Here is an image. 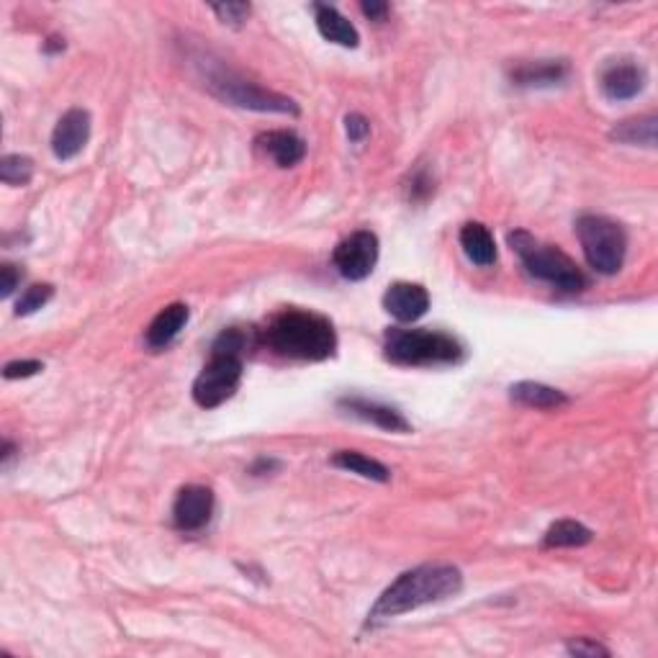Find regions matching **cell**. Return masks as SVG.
Wrapping results in <instances>:
<instances>
[{"instance_id":"2","label":"cell","mask_w":658,"mask_h":658,"mask_svg":"<svg viewBox=\"0 0 658 658\" xmlns=\"http://www.w3.org/2000/svg\"><path fill=\"white\" fill-rule=\"evenodd\" d=\"M263 340L276 353L299 360H327L335 353L337 335L327 317L306 309H286L270 319Z\"/></svg>"},{"instance_id":"10","label":"cell","mask_w":658,"mask_h":658,"mask_svg":"<svg viewBox=\"0 0 658 658\" xmlns=\"http://www.w3.org/2000/svg\"><path fill=\"white\" fill-rule=\"evenodd\" d=\"M90 139V114L85 108H70L52 132V152L57 160H72L85 150Z\"/></svg>"},{"instance_id":"27","label":"cell","mask_w":658,"mask_h":658,"mask_svg":"<svg viewBox=\"0 0 658 658\" xmlns=\"http://www.w3.org/2000/svg\"><path fill=\"white\" fill-rule=\"evenodd\" d=\"M409 198L412 201H425L427 196H430L432 191H435V186H432V178L430 173H427L425 168H417L412 175H409Z\"/></svg>"},{"instance_id":"14","label":"cell","mask_w":658,"mask_h":658,"mask_svg":"<svg viewBox=\"0 0 658 658\" xmlns=\"http://www.w3.org/2000/svg\"><path fill=\"white\" fill-rule=\"evenodd\" d=\"M258 147L265 152L268 157L281 165V168H294L304 160L306 155V144L299 134L294 132H265L258 137Z\"/></svg>"},{"instance_id":"24","label":"cell","mask_w":658,"mask_h":658,"mask_svg":"<svg viewBox=\"0 0 658 658\" xmlns=\"http://www.w3.org/2000/svg\"><path fill=\"white\" fill-rule=\"evenodd\" d=\"M54 296V288L49 283H36L24 291V296L16 301V314L18 317H29V314L39 312L42 306L49 304V299Z\"/></svg>"},{"instance_id":"9","label":"cell","mask_w":658,"mask_h":658,"mask_svg":"<svg viewBox=\"0 0 658 658\" xmlns=\"http://www.w3.org/2000/svg\"><path fill=\"white\" fill-rule=\"evenodd\" d=\"M211 515H214V491L198 484L183 486L178 491L173 504V520L178 530L196 533V530L209 525Z\"/></svg>"},{"instance_id":"29","label":"cell","mask_w":658,"mask_h":658,"mask_svg":"<svg viewBox=\"0 0 658 658\" xmlns=\"http://www.w3.org/2000/svg\"><path fill=\"white\" fill-rule=\"evenodd\" d=\"M39 371H44V365L39 363V360H13V363H8L6 368H3V376H6L8 381H13V378L36 376Z\"/></svg>"},{"instance_id":"6","label":"cell","mask_w":658,"mask_h":658,"mask_svg":"<svg viewBox=\"0 0 658 658\" xmlns=\"http://www.w3.org/2000/svg\"><path fill=\"white\" fill-rule=\"evenodd\" d=\"M201 67H204L206 88L232 106L268 111V114H299V106L291 98L278 96L273 90H263L255 83H247L245 78H240L237 72L227 70V67L206 65V62H201Z\"/></svg>"},{"instance_id":"18","label":"cell","mask_w":658,"mask_h":658,"mask_svg":"<svg viewBox=\"0 0 658 658\" xmlns=\"http://www.w3.org/2000/svg\"><path fill=\"white\" fill-rule=\"evenodd\" d=\"M569 75V65L561 60H548V62H535V65H522L512 72L515 85L522 88H551L566 80Z\"/></svg>"},{"instance_id":"7","label":"cell","mask_w":658,"mask_h":658,"mask_svg":"<svg viewBox=\"0 0 658 658\" xmlns=\"http://www.w3.org/2000/svg\"><path fill=\"white\" fill-rule=\"evenodd\" d=\"M242 381V358L240 355L211 353V360L204 365L193 381V401L198 407L214 409L232 399L234 391L240 389Z\"/></svg>"},{"instance_id":"8","label":"cell","mask_w":658,"mask_h":658,"mask_svg":"<svg viewBox=\"0 0 658 658\" xmlns=\"http://www.w3.org/2000/svg\"><path fill=\"white\" fill-rule=\"evenodd\" d=\"M332 263L347 281H365L378 263V237L368 229H358L335 247Z\"/></svg>"},{"instance_id":"19","label":"cell","mask_w":658,"mask_h":658,"mask_svg":"<svg viewBox=\"0 0 658 658\" xmlns=\"http://www.w3.org/2000/svg\"><path fill=\"white\" fill-rule=\"evenodd\" d=\"M509 396H512V401H517V404H525V407L535 409H558L563 407V404H569V396L563 394V391L535 381L515 383V386L509 389Z\"/></svg>"},{"instance_id":"15","label":"cell","mask_w":658,"mask_h":658,"mask_svg":"<svg viewBox=\"0 0 658 658\" xmlns=\"http://www.w3.org/2000/svg\"><path fill=\"white\" fill-rule=\"evenodd\" d=\"M188 322V306L186 304H170L165 306L152 324L147 327V345L152 350H162L168 347L175 337L180 335V329L186 327Z\"/></svg>"},{"instance_id":"33","label":"cell","mask_w":658,"mask_h":658,"mask_svg":"<svg viewBox=\"0 0 658 658\" xmlns=\"http://www.w3.org/2000/svg\"><path fill=\"white\" fill-rule=\"evenodd\" d=\"M44 49H47V52H54V49H65V42H62V39H49V44Z\"/></svg>"},{"instance_id":"21","label":"cell","mask_w":658,"mask_h":658,"mask_svg":"<svg viewBox=\"0 0 658 658\" xmlns=\"http://www.w3.org/2000/svg\"><path fill=\"white\" fill-rule=\"evenodd\" d=\"M656 116H641V119H628L617 124L610 132L615 142L623 144H643V147H656Z\"/></svg>"},{"instance_id":"25","label":"cell","mask_w":658,"mask_h":658,"mask_svg":"<svg viewBox=\"0 0 658 658\" xmlns=\"http://www.w3.org/2000/svg\"><path fill=\"white\" fill-rule=\"evenodd\" d=\"M247 340H245V332L242 329H224L222 335L216 337L214 347H211V353H224V355H240L242 358V350H245Z\"/></svg>"},{"instance_id":"5","label":"cell","mask_w":658,"mask_h":658,"mask_svg":"<svg viewBox=\"0 0 658 658\" xmlns=\"http://www.w3.org/2000/svg\"><path fill=\"white\" fill-rule=\"evenodd\" d=\"M576 234H579L584 258L602 276H615L620 273L628 252V234L623 224L612 222L607 216L587 214L576 222Z\"/></svg>"},{"instance_id":"16","label":"cell","mask_w":658,"mask_h":658,"mask_svg":"<svg viewBox=\"0 0 658 658\" xmlns=\"http://www.w3.org/2000/svg\"><path fill=\"white\" fill-rule=\"evenodd\" d=\"M314 13H317L319 34H322L327 42H335V44H340V47H350V49L358 47V42H360L358 29H355V26L350 24V21H347V18L337 11V8L317 3V6H314Z\"/></svg>"},{"instance_id":"22","label":"cell","mask_w":658,"mask_h":658,"mask_svg":"<svg viewBox=\"0 0 658 658\" xmlns=\"http://www.w3.org/2000/svg\"><path fill=\"white\" fill-rule=\"evenodd\" d=\"M592 540V530L576 520H558L548 527L545 533V545L548 548H579Z\"/></svg>"},{"instance_id":"17","label":"cell","mask_w":658,"mask_h":658,"mask_svg":"<svg viewBox=\"0 0 658 658\" xmlns=\"http://www.w3.org/2000/svg\"><path fill=\"white\" fill-rule=\"evenodd\" d=\"M461 247L466 258L479 268H489L497 263V245L489 229L479 222H471L461 229Z\"/></svg>"},{"instance_id":"3","label":"cell","mask_w":658,"mask_h":658,"mask_svg":"<svg viewBox=\"0 0 658 658\" xmlns=\"http://www.w3.org/2000/svg\"><path fill=\"white\" fill-rule=\"evenodd\" d=\"M383 350L399 365H455L463 360L461 342L432 329H389Z\"/></svg>"},{"instance_id":"13","label":"cell","mask_w":658,"mask_h":658,"mask_svg":"<svg viewBox=\"0 0 658 658\" xmlns=\"http://www.w3.org/2000/svg\"><path fill=\"white\" fill-rule=\"evenodd\" d=\"M646 88V70L635 62L623 60L602 72V93L610 101H630Z\"/></svg>"},{"instance_id":"31","label":"cell","mask_w":658,"mask_h":658,"mask_svg":"<svg viewBox=\"0 0 658 658\" xmlns=\"http://www.w3.org/2000/svg\"><path fill=\"white\" fill-rule=\"evenodd\" d=\"M18 281H21V273L16 270V265L3 263V268H0V296H3V299H8V296L16 291Z\"/></svg>"},{"instance_id":"11","label":"cell","mask_w":658,"mask_h":658,"mask_svg":"<svg viewBox=\"0 0 658 658\" xmlns=\"http://www.w3.org/2000/svg\"><path fill=\"white\" fill-rule=\"evenodd\" d=\"M383 309L396 322H417L430 309V294L419 283H394L383 296Z\"/></svg>"},{"instance_id":"28","label":"cell","mask_w":658,"mask_h":658,"mask_svg":"<svg viewBox=\"0 0 658 658\" xmlns=\"http://www.w3.org/2000/svg\"><path fill=\"white\" fill-rule=\"evenodd\" d=\"M566 651H569L571 656H584V658L610 656V651H607V648L602 646V643L589 641V638H576V641H569V646H566Z\"/></svg>"},{"instance_id":"23","label":"cell","mask_w":658,"mask_h":658,"mask_svg":"<svg viewBox=\"0 0 658 658\" xmlns=\"http://www.w3.org/2000/svg\"><path fill=\"white\" fill-rule=\"evenodd\" d=\"M34 175V160L26 155H6L0 160V180L6 186H26Z\"/></svg>"},{"instance_id":"20","label":"cell","mask_w":658,"mask_h":658,"mask_svg":"<svg viewBox=\"0 0 658 658\" xmlns=\"http://www.w3.org/2000/svg\"><path fill=\"white\" fill-rule=\"evenodd\" d=\"M332 466L342 468V471H350V473H358V476H363V479H371V481H389V468L383 466V463L373 461V458H368V455L363 453H355V450H340V453L332 455Z\"/></svg>"},{"instance_id":"1","label":"cell","mask_w":658,"mask_h":658,"mask_svg":"<svg viewBox=\"0 0 658 658\" xmlns=\"http://www.w3.org/2000/svg\"><path fill=\"white\" fill-rule=\"evenodd\" d=\"M463 589V574L450 563H427L419 569L401 574L386 592L378 597L373 610L368 612V625L386 623L391 617L412 612L417 607L443 602L455 597Z\"/></svg>"},{"instance_id":"4","label":"cell","mask_w":658,"mask_h":658,"mask_svg":"<svg viewBox=\"0 0 658 658\" xmlns=\"http://www.w3.org/2000/svg\"><path fill=\"white\" fill-rule=\"evenodd\" d=\"M509 247L520 255V260L525 263L527 273L540 281L551 283V286L561 288V291H581L587 286V278L576 268L574 260L561 252L553 245H543L538 242L530 232H509Z\"/></svg>"},{"instance_id":"26","label":"cell","mask_w":658,"mask_h":658,"mask_svg":"<svg viewBox=\"0 0 658 658\" xmlns=\"http://www.w3.org/2000/svg\"><path fill=\"white\" fill-rule=\"evenodd\" d=\"M211 11L227 26H242L250 18V6L247 3H214Z\"/></svg>"},{"instance_id":"32","label":"cell","mask_w":658,"mask_h":658,"mask_svg":"<svg viewBox=\"0 0 658 658\" xmlns=\"http://www.w3.org/2000/svg\"><path fill=\"white\" fill-rule=\"evenodd\" d=\"M363 13L371 18V21H383L386 13H389V6L381 3V0H363Z\"/></svg>"},{"instance_id":"12","label":"cell","mask_w":658,"mask_h":658,"mask_svg":"<svg viewBox=\"0 0 658 658\" xmlns=\"http://www.w3.org/2000/svg\"><path fill=\"white\" fill-rule=\"evenodd\" d=\"M337 407H340L342 412L353 414V417L365 419V422H371V425L381 427V430H389V432L412 430L399 409L386 407V404H381V401L363 399V396H342V399L337 401Z\"/></svg>"},{"instance_id":"30","label":"cell","mask_w":658,"mask_h":658,"mask_svg":"<svg viewBox=\"0 0 658 658\" xmlns=\"http://www.w3.org/2000/svg\"><path fill=\"white\" fill-rule=\"evenodd\" d=\"M345 132H347V139H350V142H355V144L365 142L368 134H371V121L360 114H350L345 119Z\"/></svg>"}]
</instances>
